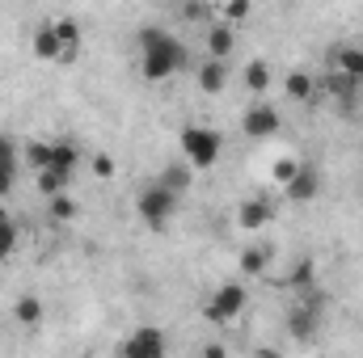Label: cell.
<instances>
[{"mask_svg":"<svg viewBox=\"0 0 363 358\" xmlns=\"http://www.w3.org/2000/svg\"><path fill=\"white\" fill-rule=\"evenodd\" d=\"M317 316H321V308H313V304H296L291 308V316H287V325H291V337H300V342H308L313 337V329H317Z\"/></svg>","mask_w":363,"mask_h":358,"instance_id":"12","label":"cell"},{"mask_svg":"<svg viewBox=\"0 0 363 358\" xmlns=\"http://www.w3.org/2000/svg\"><path fill=\"white\" fill-rule=\"evenodd\" d=\"M4 215H9V211H4V207H0V219H4Z\"/></svg>","mask_w":363,"mask_h":358,"instance_id":"31","label":"cell"},{"mask_svg":"<svg viewBox=\"0 0 363 358\" xmlns=\"http://www.w3.org/2000/svg\"><path fill=\"white\" fill-rule=\"evenodd\" d=\"M267 266H271V249H267V245H250V249L241 253V270H245L250 278H262Z\"/></svg>","mask_w":363,"mask_h":358,"instance_id":"18","label":"cell"},{"mask_svg":"<svg viewBox=\"0 0 363 358\" xmlns=\"http://www.w3.org/2000/svg\"><path fill=\"white\" fill-rule=\"evenodd\" d=\"M250 13H254V0H224V8H220V21H228V25H241V21H250Z\"/></svg>","mask_w":363,"mask_h":358,"instance_id":"26","label":"cell"},{"mask_svg":"<svg viewBox=\"0 0 363 358\" xmlns=\"http://www.w3.org/2000/svg\"><path fill=\"white\" fill-rule=\"evenodd\" d=\"M68 181H72L68 173H60L55 165H47V169H38V194H43V198H51V194H60Z\"/></svg>","mask_w":363,"mask_h":358,"instance_id":"23","label":"cell"},{"mask_svg":"<svg viewBox=\"0 0 363 358\" xmlns=\"http://www.w3.org/2000/svg\"><path fill=\"white\" fill-rule=\"evenodd\" d=\"M43 316H47V308H43L38 295H21V299L13 304V321H17V325H38Z\"/></svg>","mask_w":363,"mask_h":358,"instance_id":"16","label":"cell"},{"mask_svg":"<svg viewBox=\"0 0 363 358\" xmlns=\"http://www.w3.org/2000/svg\"><path fill=\"white\" fill-rule=\"evenodd\" d=\"M51 165H55L60 173H68V178H72V173L81 169V152H77L72 144H51Z\"/></svg>","mask_w":363,"mask_h":358,"instance_id":"19","label":"cell"},{"mask_svg":"<svg viewBox=\"0 0 363 358\" xmlns=\"http://www.w3.org/2000/svg\"><path fill=\"white\" fill-rule=\"evenodd\" d=\"M0 173H17V148L4 135H0Z\"/></svg>","mask_w":363,"mask_h":358,"instance_id":"29","label":"cell"},{"mask_svg":"<svg viewBox=\"0 0 363 358\" xmlns=\"http://www.w3.org/2000/svg\"><path fill=\"white\" fill-rule=\"evenodd\" d=\"M233 47H237V34H233V25H228V21L207 25V55H211V59H228V55H233Z\"/></svg>","mask_w":363,"mask_h":358,"instance_id":"11","label":"cell"},{"mask_svg":"<svg viewBox=\"0 0 363 358\" xmlns=\"http://www.w3.org/2000/svg\"><path fill=\"white\" fill-rule=\"evenodd\" d=\"M274 219V207L267 198H245L241 207H237V228H245V232H258V228H267Z\"/></svg>","mask_w":363,"mask_h":358,"instance_id":"10","label":"cell"},{"mask_svg":"<svg viewBox=\"0 0 363 358\" xmlns=\"http://www.w3.org/2000/svg\"><path fill=\"white\" fill-rule=\"evenodd\" d=\"M161 185H169V190H174V194H186V190H190V181H194V169H190V165H186V161H174V165H165V169H161Z\"/></svg>","mask_w":363,"mask_h":358,"instance_id":"15","label":"cell"},{"mask_svg":"<svg viewBox=\"0 0 363 358\" xmlns=\"http://www.w3.org/2000/svg\"><path fill=\"white\" fill-rule=\"evenodd\" d=\"M245 304H250V291H245L241 282H224V287L207 299L203 316H207V321H216V325H228V321H237V316L245 312Z\"/></svg>","mask_w":363,"mask_h":358,"instance_id":"4","label":"cell"},{"mask_svg":"<svg viewBox=\"0 0 363 358\" xmlns=\"http://www.w3.org/2000/svg\"><path fill=\"white\" fill-rule=\"evenodd\" d=\"M283 93H287L291 101H308V97L317 93V81H313L308 72H287V76H283Z\"/></svg>","mask_w":363,"mask_h":358,"instance_id":"17","label":"cell"},{"mask_svg":"<svg viewBox=\"0 0 363 358\" xmlns=\"http://www.w3.org/2000/svg\"><path fill=\"white\" fill-rule=\"evenodd\" d=\"M21 156H26V165H34V173H38V169H47V165H51V144L30 139V144L21 148Z\"/></svg>","mask_w":363,"mask_h":358,"instance_id":"25","label":"cell"},{"mask_svg":"<svg viewBox=\"0 0 363 358\" xmlns=\"http://www.w3.org/2000/svg\"><path fill=\"white\" fill-rule=\"evenodd\" d=\"M30 51H34V59H43V64H60L64 42H60V34H55V21H47V25H38V30H34Z\"/></svg>","mask_w":363,"mask_h":358,"instance_id":"9","label":"cell"},{"mask_svg":"<svg viewBox=\"0 0 363 358\" xmlns=\"http://www.w3.org/2000/svg\"><path fill=\"white\" fill-rule=\"evenodd\" d=\"M178 144H182V161H186L190 169H216V161H220V152H224V135L211 131V127H203V122L182 127Z\"/></svg>","mask_w":363,"mask_h":358,"instance_id":"2","label":"cell"},{"mask_svg":"<svg viewBox=\"0 0 363 358\" xmlns=\"http://www.w3.org/2000/svg\"><path fill=\"white\" fill-rule=\"evenodd\" d=\"M89 169H93V178H101V181H110L114 173H118V165H114V156H106V152H93Z\"/></svg>","mask_w":363,"mask_h":358,"instance_id":"28","label":"cell"},{"mask_svg":"<svg viewBox=\"0 0 363 358\" xmlns=\"http://www.w3.org/2000/svg\"><path fill=\"white\" fill-rule=\"evenodd\" d=\"M317 89H325L330 97H334V101H338V105H342V110H347V105H355V97L363 93V89H359V81H355L351 72H342V68H334V72H330V76H325Z\"/></svg>","mask_w":363,"mask_h":358,"instance_id":"8","label":"cell"},{"mask_svg":"<svg viewBox=\"0 0 363 358\" xmlns=\"http://www.w3.org/2000/svg\"><path fill=\"white\" fill-rule=\"evenodd\" d=\"M355 81H359V89H363V72H359V76H355Z\"/></svg>","mask_w":363,"mask_h":358,"instance_id":"30","label":"cell"},{"mask_svg":"<svg viewBox=\"0 0 363 358\" xmlns=\"http://www.w3.org/2000/svg\"><path fill=\"white\" fill-rule=\"evenodd\" d=\"M17 245H21V228L13 224V215H4L0 219V262H9L17 253Z\"/></svg>","mask_w":363,"mask_h":358,"instance_id":"21","label":"cell"},{"mask_svg":"<svg viewBox=\"0 0 363 358\" xmlns=\"http://www.w3.org/2000/svg\"><path fill=\"white\" fill-rule=\"evenodd\" d=\"M296 169H300V161H296V156H279V161H274V169H271V181H274V185H287V181L296 178Z\"/></svg>","mask_w":363,"mask_h":358,"instance_id":"27","label":"cell"},{"mask_svg":"<svg viewBox=\"0 0 363 358\" xmlns=\"http://www.w3.org/2000/svg\"><path fill=\"white\" fill-rule=\"evenodd\" d=\"M283 194H287L291 202H313V198L321 194V173H317L313 165H300V169H296V178L283 185Z\"/></svg>","mask_w":363,"mask_h":358,"instance_id":"7","label":"cell"},{"mask_svg":"<svg viewBox=\"0 0 363 358\" xmlns=\"http://www.w3.org/2000/svg\"><path fill=\"white\" fill-rule=\"evenodd\" d=\"M224 85H228L224 59H207V64L199 68V89L207 93V97H216V93H224Z\"/></svg>","mask_w":363,"mask_h":358,"instance_id":"13","label":"cell"},{"mask_svg":"<svg viewBox=\"0 0 363 358\" xmlns=\"http://www.w3.org/2000/svg\"><path fill=\"white\" fill-rule=\"evenodd\" d=\"M77 215H81V202H77V198H68L64 190L47 198V219H51V224H72Z\"/></svg>","mask_w":363,"mask_h":358,"instance_id":"14","label":"cell"},{"mask_svg":"<svg viewBox=\"0 0 363 358\" xmlns=\"http://www.w3.org/2000/svg\"><path fill=\"white\" fill-rule=\"evenodd\" d=\"M313 282H317V270H313V262H308V258H300V262H296V270L283 278V287H287V291H304V287H313Z\"/></svg>","mask_w":363,"mask_h":358,"instance_id":"22","label":"cell"},{"mask_svg":"<svg viewBox=\"0 0 363 358\" xmlns=\"http://www.w3.org/2000/svg\"><path fill=\"white\" fill-rule=\"evenodd\" d=\"M182 68H186V47L169 30L144 25L140 30V72H144V81H169Z\"/></svg>","mask_w":363,"mask_h":358,"instance_id":"1","label":"cell"},{"mask_svg":"<svg viewBox=\"0 0 363 358\" xmlns=\"http://www.w3.org/2000/svg\"><path fill=\"white\" fill-rule=\"evenodd\" d=\"M241 131L250 135V139H267L279 131V110L267 105V101H258V105H250L245 114H241Z\"/></svg>","mask_w":363,"mask_h":358,"instance_id":"6","label":"cell"},{"mask_svg":"<svg viewBox=\"0 0 363 358\" xmlns=\"http://www.w3.org/2000/svg\"><path fill=\"white\" fill-rule=\"evenodd\" d=\"M178 202H182V194H174V190L161 185V181H152V185L140 190V198H135V215H140L152 232H165L169 219H174V211H178Z\"/></svg>","mask_w":363,"mask_h":358,"instance_id":"3","label":"cell"},{"mask_svg":"<svg viewBox=\"0 0 363 358\" xmlns=\"http://www.w3.org/2000/svg\"><path fill=\"white\" fill-rule=\"evenodd\" d=\"M245 89L250 93H267L271 89V68H267L262 59H254V64L245 68Z\"/></svg>","mask_w":363,"mask_h":358,"instance_id":"24","label":"cell"},{"mask_svg":"<svg viewBox=\"0 0 363 358\" xmlns=\"http://www.w3.org/2000/svg\"><path fill=\"white\" fill-rule=\"evenodd\" d=\"M334 68H342V72H351V76H359L363 72V47H334Z\"/></svg>","mask_w":363,"mask_h":358,"instance_id":"20","label":"cell"},{"mask_svg":"<svg viewBox=\"0 0 363 358\" xmlns=\"http://www.w3.org/2000/svg\"><path fill=\"white\" fill-rule=\"evenodd\" d=\"M161 354H165V333L152 329V325L135 329V333L123 342V358H161Z\"/></svg>","mask_w":363,"mask_h":358,"instance_id":"5","label":"cell"}]
</instances>
